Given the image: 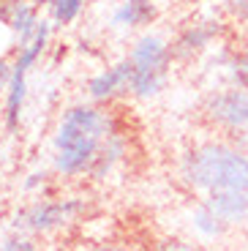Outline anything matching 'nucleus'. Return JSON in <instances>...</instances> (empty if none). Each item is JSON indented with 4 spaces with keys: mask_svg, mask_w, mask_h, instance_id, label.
<instances>
[{
    "mask_svg": "<svg viewBox=\"0 0 248 251\" xmlns=\"http://www.w3.org/2000/svg\"><path fill=\"white\" fill-rule=\"evenodd\" d=\"M246 224H248V219H246Z\"/></svg>",
    "mask_w": 248,
    "mask_h": 251,
    "instance_id": "nucleus-20",
    "label": "nucleus"
},
{
    "mask_svg": "<svg viewBox=\"0 0 248 251\" xmlns=\"http://www.w3.org/2000/svg\"><path fill=\"white\" fill-rule=\"evenodd\" d=\"M47 36H50V27H47V22H41L36 27L33 44L22 50V55H19L17 66L11 71V85H8V101H6V128L8 131H14V126L19 120V109H22V99H25V74L33 66V60L41 55V50L47 47Z\"/></svg>",
    "mask_w": 248,
    "mask_h": 251,
    "instance_id": "nucleus-4",
    "label": "nucleus"
},
{
    "mask_svg": "<svg viewBox=\"0 0 248 251\" xmlns=\"http://www.w3.org/2000/svg\"><path fill=\"white\" fill-rule=\"evenodd\" d=\"M128 60L134 66V85H131L134 96L148 99V96H155L164 88L167 69H169V50L161 38L155 36L139 38Z\"/></svg>",
    "mask_w": 248,
    "mask_h": 251,
    "instance_id": "nucleus-3",
    "label": "nucleus"
},
{
    "mask_svg": "<svg viewBox=\"0 0 248 251\" xmlns=\"http://www.w3.org/2000/svg\"><path fill=\"white\" fill-rule=\"evenodd\" d=\"M79 8H82V0H55V19L60 25H69L79 14Z\"/></svg>",
    "mask_w": 248,
    "mask_h": 251,
    "instance_id": "nucleus-13",
    "label": "nucleus"
},
{
    "mask_svg": "<svg viewBox=\"0 0 248 251\" xmlns=\"http://www.w3.org/2000/svg\"><path fill=\"white\" fill-rule=\"evenodd\" d=\"M243 148H246V153H248V134H246V139H243Z\"/></svg>",
    "mask_w": 248,
    "mask_h": 251,
    "instance_id": "nucleus-19",
    "label": "nucleus"
},
{
    "mask_svg": "<svg viewBox=\"0 0 248 251\" xmlns=\"http://www.w3.org/2000/svg\"><path fill=\"white\" fill-rule=\"evenodd\" d=\"M47 3H55V0H36V6H47Z\"/></svg>",
    "mask_w": 248,
    "mask_h": 251,
    "instance_id": "nucleus-18",
    "label": "nucleus"
},
{
    "mask_svg": "<svg viewBox=\"0 0 248 251\" xmlns=\"http://www.w3.org/2000/svg\"><path fill=\"white\" fill-rule=\"evenodd\" d=\"M229 79L237 88H248V55H240L229 63Z\"/></svg>",
    "mask_w": 248,
    "mask_h": 251,
    "instance_id": "nucleus-14",
    "label": "nucleus"
},
{
    "mask_svg": "<svg viewBox=\"0 0 248 251\" xmlns=\"http://www.w3.org/2000/svg\"><path fill=\"white\" fill-rule=\"evenodd\" d=\"M112 134V123L104 112L93 107H74L66 112L55 137V167L66 175L90 170L101 151V142Z\"/></svg>",
    "mask_w": 248,
    "mask_h": 251,
    "instance_id": "nucleus-1",
    "label": "nucleus"
},
{
    "mask_svg": "<svg viewBox=\"0 0 248 251\" xmlns=\"http://www.w3.org/2000/svg\"><path fill=\"white\" fill-rule=\"evenodd\" d=\"M155 19V6L150 0H125L120 11L115 14V25H128V27H139V25H148Z\"/></svg>",
    "mask_w": 248,
    "mask_h": 251,
    "instance_id": "nucleus-9",
    "label": "nucleus"
},
{
    "mask_svg": "<svg viewBox=\"0 0 248 251\" xmlns=\"http://www.w3.org/2000/svg\"><path fill=\"white\" fill-rule=\"evenodd\" d=\"M205 112L213 123L232 128V131H248V88H232L210 96Z\"/></svg>",
    "mask_w": 248,
    "mask_h": 251,
    "instance_id": "nucleus-5",
    "label": "nucleus"
},
{
    "mask_svg": "<svg viewBox=\"0 0 248 251\" xmlns=\"http://www.w3.org/2000/svg\"><path fill=\"white\" fill-rule=\"evenodd\" d=\"M221 6L226 8L235 19L248 22V0H221Z\"/></svg>",
    "mask_w": 248,
    "mask_h": 251,
    "instance_id": "nucleus-15",
    "label": "nucleus"
},
{
    "mask_svg": "<svg viewBox=\"0 0 248 251\" xmlns=\"http://www.w3.org/2000/svg\"><path fill=\"white\" fill-rule=\"evenodd\" d=\"M3 249H33V243H27V240H6Z\"/></svg>",
    "mask_w": 248,
    "mask_h": 251,
    "instance_id": "nucleus-17",
    "label": "nucleus"
},
{
    "mask_svg": "<svg viewBox=\"0 0 248 251\" xmlns=\"http://www.w3.org/2000/svg\"><path fill=\"white\" fill-rule=\"evenodd\" d=\"M131 85H134V66H131V60H123L90 82V96L93 99H112V96L128 93Z\"/></svg>",
    "mask_w": 248,
    "mask_h": 251,
    "instance_id": "nucleus-7",
    "label": "nucleus"
},
{
    "mask_svg": "<svg viewBox=\"0 0 248 251\" xmlns=\"http://www.w3.org/2000/svg\"><path fill=\"white\" fill-rule=\"evenodd\" d=\"M218 30H221L218 22H202V25L188 27V30L180 36V41H177V52L180 55H188V52L205 50V47L210 44V38L218 36Z\"/></svg>",
    "mask_w": 248,
    "mask_h": 251,
    "instance_id": "nucleus-10",
    "label": "nucleus"
},
{
    "mask_svg": "<svg viewBox=\"0 0 248 251\" xmlns=\"http://www.w3.org/2000/svg\"><path fill=\"white\" fill-rule=\"evenodd\" d=\"M8 25L19 33V41H27V38H30V33L36 30V25H38L33 6H27V3H22V0H19L17 8L11 11V17H8Z\"/></svg>",
    "mask_w": 248,
    "mask_h": 251,
    "instance_id": "nucleus-12",
    "label": "nucleus"
},
{
    "mask_svg": "<svg viewBox=\"0 0 248 251\" xmlns=\"http://www.w3.org/2000/svg\"><path fill=\"white\" fill-rule=\"evenodd\" d=\"M11 79V69L6 66V60H0V90L6 88V82Z\"/></svg>",
    "mask_w": 248,
    "mask_h": 251,
    "instance_id": "nucleus-16",
    "label": "nucleus"
},
{
    "mask_svg": "<svg viewBox=\"0 0 248 251\" xmlns=\"http://www.w3.org/2000/svg\"><path fill=\"white\" fill-rule=\"evenodd\" d=\"M183 177L199 191L240 188L248 191V153L223 142H207L194 148L183 161Z\"/></svg>",
    "mask_w": 248,
    "mask_h": 251,
    "instance_id": "nucleus-2",
    "label": "nucleus"
},
{
    "mask_svg": "<svg viewBox=\"0 0 248 251\" xmlns=\"http://www.w3.org/2000/svg\"><path fill=\"white\" fill-rule=\"evenodd\" d=\"M194 226H197L205 238H221V235L226 232L229 221H223L207 202H202V205L197 207V213H194Z\"/></svg>",
    "mask_w": 248,
    "mask_h": 251,
    "instance_id": "nucleus-11",
    "label": "nucleus"
},
{
    "mask_svg": "<svg viewBox=\"0 0 248 251\" xmlns=\"http://www.w3.org/2000/svg\"><path fill=\"white\" fill-rule=\"evenodd\" d=\"M82 210V202L76 200H66V202H44V205L30 207L22 216V224H27L30 229H52V226L69 221L74 213Z\"/></svg>",
    "mask_w": 248,
    "mask_h": 251,
    "instance_id": "nucleus-6",
    "label": "nucleus"
},
{
    "mask_svg": "<svg viewBox=\"0 0 248 251\" xmlns=\"http://www.w3.org/2000/svg\"><path fill=\"white\" fill-rule=\"evenodd\" d=\"M207 205L221 216L223 221H246L248 219V191L240 188H223V191H210L207 194Z\"/></svg>",
    "mask_w": 248,
    "mask_h": 251,
    "instance_id": "nucleus-8",
    "label": "nucleus"
}]
</instances>
